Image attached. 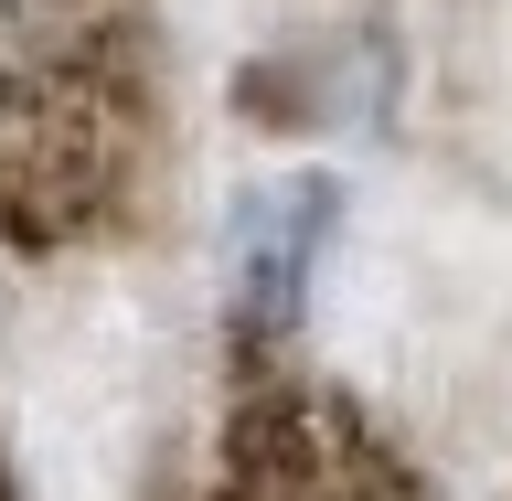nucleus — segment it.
Listing matches in <instances>:
<instances>
[{
	"label": "nucleus",
	"instance_id": "f257e3e1",
	"mask_svg": "<svg viewBox=\"0 0 512 501\" xmlns=\"http://www.w3.org/2000/svg\"><path fill=\"white\" fill-rule=\"evenodd\" d=\"M150 160V11L0 0V235H107Z\"/></svg>",
	"mask_w": 512,
	"mask_h": 501
},
{
	"label": "nucleus",
	"instance_id": "f03ea898",
	"mask_svg": "<svg viewBox=\"0 0 512 501\" xmlns=\"http://www.w3.org/2000/svg\"><path fill=\"white\" fill-rule=\"evenodd\" d=\"M203 501H438L374 416L310 374H246L214 438Z\"/></svg>",
	"mask_w": 512,
	"mask_h": 501
},
{
	"label": "nucleus",
	"instance_id": "7ed1b4c3",
	"mask_svg": "<svg viewBox=\"0 0 512 501\" xmlns=\"http://www.w3.org/2000/svg\"><path fill=\"white\" fill-rule=\"evenodd\" d=\"M331 214H342V192L320 182V171L246 192V214H235V256H224L246 374H267V352L299 331V310H310V267H320V246H331Z\"/></svg>",
	"mask_w": 512,
	"mask_h": 501
},
{
	"label": "nucleus",
	"instance_id": "20e7f679",
	"mask_svg": "<svg viewBox=\"0 0 512 501\" xmlns=\"http://www.w3.org/2000/svg\"><path fill=\"white\" fill-rule=\"evenodd\" d=\"M0 501H11V470H0Z\"/></svg>",
	"mask_w": 512,
	"mask_h": 501
}]
</instances>
